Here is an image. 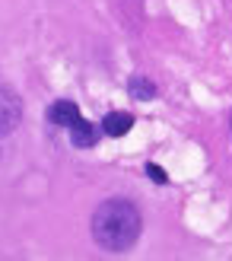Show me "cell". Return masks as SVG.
I'll return each mask as SVG.
<instances>
[{"instance_id": "cell-1", "label": "cell", "mask_w": 232, "mask_h": 261, "mask_svg": "<svg viewBox=\"0 0 232 261\" xmlns=\"http://www.w3.org/2000/svg\"><path fill=\"white\" fill-rule=\"evenodd\" d=\"M89 229H93V239L99 242V249L118 255L137 245L140 232H143V217H140L134 201L111 198V201H102L93 211Z\"/></svg>"}, {"instance_id": "cell-2", "label": "cell", "mask_w": 232, "mask_h": 261, "mask_svg": "<svg viewBox=\"0 0 232 261\" xmlns=\"http://www.w3.org/2000/svg\"><path fill=\"white\" fill-rule=\"evenodd\" d=\"M19 121H22V102L16 99V93L10 86L0 83V140L10 137L19 127Z\"/></svg>"}, {"instance_id": "cell-3", "label": "cell", "mask_w": 232, "mask_h": 261, "mask_svg": "<svg viewBox=\"0 0 232 261\" xmlns=\"http://www.w3.org/2000/svg\"><path fill=\"white\" fill-rule=\"evenodd\" d=\"M80 118L83 115H80V109H76V102H70V99H61V102H54V106L48 109V121L57 124V127H70Z\"/></svg>"}, {"instance_id": "cell-4", "label": "cell", "mask_w": 232, "mask_h": 261, "mask_svg": "<svg viewBox=\"0 0 232 261\" xmlns=\"http://www.w3.org/2000/svg\"><path fill=\"white\" fill-rule=\"evenodd\" d=\"M67 134H70V143H73V147L86 150V147H93V143L99 140V127H96L93 121L80 118L76 124H70V127H67Z\"/></svg>"}, {"instance_id": "cell-5", "label": "cell", "mask_w": 232, "mask_h": 261, "mask_svg": "<svg viewBox=\"0 0 232 261\" xmlns=\"http://www.w3.org/2000/svg\"><path fill=\"white\" fill-rule=\"evenodd\" d=\"M131 127H134V118L127 112H111V115L102 118V130H105L108 137H124Z\"/></svg>"}, {"instance_id": "cell-6", "label": "cell", "mask_w": 232, "mask_h": 261, "mask_svg": "<svg viewBox=\"0 0 232 261\" xmlns=\"http://www.w3.org/2000/svg\"><path fill=\"white\" fill-rule=\"evenodd\" d=\"M127 93H131L134 99H140V102H150V99H156V83H150L147 76H131L127 80Z\"/></svg>"}, {"instance_id": "cell-7", "label": "cell", "mask_w": 232, "mask_h": 261, "mask_svg": "<svg viewBox=\"0 0 232 261\" xmlns=\"http://www.w3.org/2000/svg\"><path fill=\"white\" fill-rule=\"evenodd\" d=\"M147 175H150L153 181H156V185H165V181H169V175H165V169H159L156 163H150V166H147Z\"/></svg>"}]
</instances>
